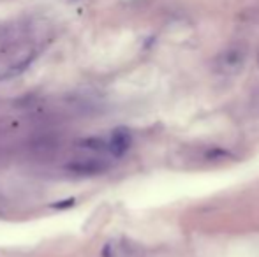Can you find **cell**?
<instances>
[{
    "instance_id": "1",
    "label": "cell",
    "mask_w": 259,
    "mask_h": 257,
    "mask_svg": "<svg viewBox=\"0 0 259 257\" xmlns=\"http://www.w3.org/2000/svg\"><path fill=\"white\" fill-rule=\"evenodd\" d=\"M106 168L108 164L103 159H76L67 164L69 171L79 173V175H96V173H103Z\"/></svg>"
},
{
    "instance_id": "2",
    "label": "cell",
    "mask_w": 259,
    "mask_h": 257,
    "mask_svg": "<svg viewBox=\"0 0 259 257\" xmlns=\"http://www.w3.org/2000/svg\"><path fill=\"white\" fill-rule=\"evenodd\" d=\"M131 146V134L127 130L120 129L115 130L113 136L108 139V148H109V153L113 155H122L129 150Z\"/></svg>"
},
{
    "instance_id": "3",
    "label": "cell",
    "mask_w": 259,
    "mask_h": 257,
    "mask_svg": "<svg viewBox=\"0 0 259 257\" xmlns=\"http://www.w3.org/2000/svg\"><path fill=\"white\" fill-rule=\"evenodd\" d=\"M104 257H136V245L125 240L109 243L104 248Z\"/></svg>"
},
{
    "instance_id": "4",
    "label": "cell",
    "mask_w": 259,
    "mask_h": 257,
    "mask_svg": "<svg viewBox=\"0 0 259 257\" xmlns=\"http://www.w3.org/2000/svg\"><path fill=\"white\" fill-rule=\"evenodd\" d=\"M83 148L94 151H109L108 148V139H101V137H89V139H83L81 143Z\"/></svg>"
},
{
    "instance_id": "5",
    "label": "cell",
    "mask_w": 259,
    "mask_h": 257,
    "mask_svg": "<svg viewBox=\"0 0 259 257\" xmlns=\"http://www.w3.org/2000/svg\"><path fill=\"white\" fill-rule=\"evenodd\" d=\"M74 199H65V201H60V202H55L52 204L53 208H71V206H74Z\"/></svg>"
}]
</instances>
